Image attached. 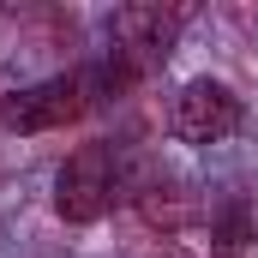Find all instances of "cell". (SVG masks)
<instances>
[{
  "label": "cell",
  "instance_id": "6da1fadb",
  "mask_svg": "<svg viewBox=\"0 0 258 258\" xmlns=\"http://www.w3.org/2000/svg\"><path fill=\"white\" fill-rule=\"evenodd\" d=\"M114 198H120V162H114V150L108 144H78L60 162V174H54V210H60V222L84 228V222L108 216Z\"/></svg>",
  "mask_w": 258,
  "mask_h": 258
},
{
  "label": "cell",
  "instance_id": "7a4b0ae2",
  "mask_svg": "<svg viewBox=\"0 0 258 258\" xmlns=\"http://www.w3.org/2000/svg\"><path fill=\"white\" fill-rule=\"evenodd\" d=\"M84 108H90L84 78H42V84H24V90L0 96V126L6 132H54L66 120H78Z\"/></svg>",
  "mask_w": 258,
  "mask_h": 258
},
{
  "label": "cell",
  "instance_id": "3957f363",
  "mask_svg": "<svg viewBox=\"0 0 258 258\" xmlns=\"http://www.w3.org/2000/svg\"><path fill=\"white\" fill-rule=\"evenodd\" d=\"M234 126H240V96L216 78L180 84V96L168 102V132L180 144H222Z\"/></svg>",
  "mask_w": 258,
  "mask_h": 258
},
{
  "label": "cell",
  "instance_id": "277c9868",
  "mask_svg": "<svg viewBox=\"0 0 258 258\" xmlns=\"http://www.w3.org/2000/svg\"><path fill=\"white\" fill-rule=\"evenodd\" d=\"M174 36H180V12H162V6H120L114 12V54L132 72H150L174 54Z\"/></svg>",
  "mask_w": 258,
  "mask_h": 258
},
{
  "label": "cell",
  "instance_id": "5b68a950",
  "mask_svg": "<svg viewBox=\"0 0 258 258\" xmlns=\"http://www.w3.org/2000/svg\"><path fill=\"white\" fill-rule=\"evenodd\" d=\"M138 210H144V222L150 228H162V234H174V228H186L198 216V204L186 186H174V180H156V186H144L138 192Z\"/></svg>",
  "mask_w": 258,
  "mask_h": 258
},
{
  "label": "cell",
  "instance_id": "8992f818",
  "mask_svg": "<svg viewBox=\"0 0 258 258\" xmlns=\"http://www.w3.org/2000/svg\"><path fill=\"white\" fill-rule=\"evenodd\" d=\"M246 246H252V210L240 198H222L210 210V252L216 258H240Z\"/></svg>",
  "mask_w": 258,
  "mask_h": 258
},
{
  "label": "cell",
  "instance_id": "52a82bcc",
  "mask_svg": "<svg viewBox=\"0 0 258 258\" xmlns=\"http://www.w3.org/2000/svg\"><path fill=\"white\" fill-rule=\"evenodd\" d=\"M138 258H192L186 246H174V240H162V246H150V252H138Z\"/></svg>",
  "mask_w": 258,
  "mask_h": 258
}]
</instances>
